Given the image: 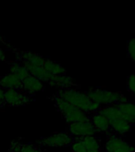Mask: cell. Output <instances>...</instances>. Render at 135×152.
Listing matches in <instances>:
<instances>
[{"instance_id":"cell-1","label":"cell","mask_w":135,"mask_h":152,"mask_svg":"<svg viewBox=\"0 0 135 152\" xmlns=\"http://www.w3.org/2000/svg\"><path fill=\"white\" fill-rule=\"evenodd\" d=\"M55 95L88 115L98 113L101 108L100 104L91 101L86 93L81 92L73 88L59 90Z\"/></svg>"},{"instance_id":"cell-28","label":"cell","mask_w":135,"mask_h":152,"mask_svg":"<svg viewBox=\"0 0 135 152\" xmlns=\"http://www.w3.org/2000/svg\"><path fill=\"white\" fill-rule=\"evenodd\" d=\"M0 61L5 62L6 61V55L2 48L0 47Z\"/></svg>"},{"instance_id":"cell-27","label":"cell","mask_w":135,"mask_h":152,"mask_svg":"<svg viewBox=\"0 0 135 152\" xmlns=\"http://www.w3.org/2000/svg\"><path fill=\"white\" fill-rule=\"evenodd\" d=\"M129 102V99H128V97L126 96L125 94H121L120 96V99H119V102L118 103H126V102Z\"/></svg>"},{"instance_id":"cell-29","label":"cell","mask_w":135,"mask_h":152,"mask_svg":"<svg viewBox=\"0 0 135 152\" xmlns=\"http://www.w3.org/2000/svg\"><path fill=\"white\" fill-rule=\"evenodd\" d=\"M88 152H99V151H89Z\"/></svg>"},{"instance_id":"cell-19","label":"cell","mask_w":135,"mask_h":152,"mask_svg":"<svg viewBox=\"0 0 135 152\" xmlns=\"http://www.w3.org/2000/svg\"><path fill=\"white\" fill-rule=\"evenodd\" d=\"M82 140L85 143V147L87 148L88 151H101V144L99 140L96 137V135L92 136H87V137L82 138Z\"/></svg>"},{"instance_id":"cell-9","label":"cell","mask_w":135,"mask_h":152,"mask_svg":"<svg viewBox=\"0 0 135 152\" xmlns=\"http://www.w3.org/2000/svg\"><path fill=\"white\" fill-rule=\"evenodd\" d=\"M19 63L28 71L30 75L40 79L44 83H48L53 77V75L47 72L43 66H38L26 62H19Z\"/></svg>"},{"instance_id":"cell-22","label":"cell","mask_w":135,"mask_h":152,"mask_svg":"<svg viewBox=\"0 0 135 152\" xmlns=\"http://www.w3.org/2000/svg\"><path fill=\"white\" fill-rule=\"evenodd\" d=\"M127 56L132 61L135 62V37L131 38L127 43L126 46Z\"/></svg>"},{"instance_id":"cell-14","label":"cell","mask_w":135,"mask_h":152,"mask_svg":"<svg viewBox=\"0 0 135 152\" xmlns=\"http://www.w3.org/2000/svg\"><path fill=\"white\" fill-rule=\"evenodd\" d=\"M109 122L111 124V131L117 135H126L131 130L132 128V125L125 118L117 119Z\"/></svg>"},{"instance_id":"cell-21","label":"cell","mask_w":135,"mask_h":152,"mask_svg":"<svg viewBox=\"0 0 135 152\" xmlns=\"http://www.w3.org/2000/svg\"><path fill=\"white\" fill-rule=\"evenodd\" d=\"M42 150L40 149V147H39L36 143H33V142H27V143H23L21 146V152H41Z\"/></svg>"},{"instance_id":"cell-20","label":"cell","mask_w":135,"mask_h":152,"mask_svg":"<svg viewBox=\"0 0 135 152\" xmlns=\"http://www.w3.org/2000/svg\"><path fill=\"white\" fill-rule=\"evenodd\" d=\"M70 147L73 152H88V150L83 142L82 139L73 138V142L71 143Z\"/></svg>"},{"instance_id":"cell-8","label":"cell","mask_w":135,"mask_h":152,"mask_svg":"<svg viewBox=\"0 0 135 152\" xmlns=\"http://www.w3.org/2000/svg\"><path fill=\"white\" fill-rule=\"evenodd\" d=\"M9 49L11 50L12 52L15 55L16 61L26 62V63L35 64L38 66H44V64L46 58H44V56H43L40 54L29 52V51H24L17 48L12 47V46Z\"/></svg>"},{"instance_id":"cell-2","label":"cell","mask_w":135,"mask_h":152,"mask_svg":"<svg viewBox=\"0 0 135 152\" xmlns=\"http://www.w3.org/2000/svg\"><path fill=\"white\" fill-rule=\"evenodd\" d=\"M49 99L53 102V104L60 113L62 116L65 119V121L68 123V124L89 120V115L81 111V109L73 106L72 104L60 97H57L55 94H53L52 97H50Z\"/></svg>"},{"instance_id":"cell-10","label":"cell","mask_w":135,"mask_h":152,"mask_svg":"<svg viewBox=\"0 0 135 152\" xmlns=\"http://www.w3.org/2000/svg\"><path fill=\"white\" fill-rule=\"evenodd\" d=\"M89 120L97 133H101L108 135L113 132L111 131V124L108 120L99 113L92 114L91 116H89Z\"/></svg>"},{"instance_id":"cell-5","label":"cell","mask_w":135,"mask_h":152,"mask_svg":"<svg viewBox=\"0 0 135 152\" xmlns=\"http://www.w3.org/2000/svg\"><path fill=\"white\" fill-rule=\"evenodd\" d=\"M104 148L107 152H135V147L134 146L114 132L107 135Z\"/></svg>"},{"instance_id":"cell-4","label":"cell","mask_w":135,"mask_h":152,"mask_svg":"<svg viewBox=\"0 0 135 152\" xmlns=\"http://www.w3.org/2000/svg\"><path fill=\"white\" fill-rule=\"evenodd\" d=\"M73 142V137L69 132H56L46 137L40 138L36 142L39 147H68Z\"/></svg>"},{"instance_id":"cell-15","label":"cell","mask_w":135,"mask_h":152,"mask_svg":"<svg viewBox=\"0 0 135 152\" xmlns=\"http://www.w3.org/2000/svg\"><path fill=\"white\" fill-rule=\"evenodd\" d=\"M98 113L105 116L109 121L117 120V119L125 118L124 114L121 112L120 109H118L117 104L101 107Z\"/></svg>"},{"instance_id":"cell-26","label":"cell","mask_w":135,"mask_h":152,"mask_svg":"<svg viewBox=\"0 0 135 152\" xmlns=\"http://www.w3.org/2000/svg\"><path fill=\"white\" fill-rule=\"evenodd\" d=\"M0 43H1V44H2L3 45H5L6 47H7V48H8V49H9V48L11 47V45H9V43H7V41L5 40L4 37H2V34H1V33H0Z\"/></svg>"},{"instance_id":"cell-13","label":"cell","mask_w":135,"mask_h":152,"mask_svg":"<svg viewBox=\"0 0 135 152\" xmlns=\"http://www.w3.org/2000/svg\"><path fill=\"white\" fill-rule=\"evenodd\" d=\"M48 84L52 86L59 87V90L72 89V88L77 86V84L73 82V78L70 76H67L66 75H53Z\"/></svg>"},{"instance_id":"cell-11","label":"cell","mask_w":135,"mask_h":152,"mask_svg":"<svg viewBox=\"0 0 135 152\" xmlns=\"http://www.w3.org/2000/svg\"><path fill=\"white\" fill-rule=\"evenodd\" d=\"M22 85L24 92L30 95L31 97L34 96L36 93L40 92L44 89V83L32 75H28L22 81Z\"/></svg>"},{"instance_id":"cell-6","label":"cell","mask_w":135,"mask_h":152,"mask_svg":"<svg viewBox=\"0 0 135 152\" xmlns=\"http://www.w3.org/2000/svg\"><path fill=\"white\" fill-rule=\"evenodd\" d=\"M68 132L73 138L82 139L87 136L96 135L97 132L90 120L68 124Z\"/></svg>"},{"instance_id":"cell-23","label":"cell","mask_w":135,"mask_h":152,"mask_svg":"<svg viewBox=\"0 0 135 152\" xmlns=\"http://www.w3.org/2000/svg\"><path fill=\"white\" fill-rule=\"evenodd\" d=\"M22 142L20 138L13 140L9 145V149L7 150V152H21V146H22Z\"/></svg>"},{"instance_id":"cell-25","label":"cell","mask_w":135,"mask_h":152,"mask_svg":"<svg viewBox=\"0 0 135 152\" xmlns=\"http://www.w3.org/2000/svg\"><path fill=\"white\" fill-rule=\"evenodd\" d=\"M6 106V100H5V90L0 86V108Z\"/></svg>"},{"instance_id":"cell-12","label":"cell","mask_w":135,"mask_h":152,"mask_svg":"<svg viewBox=\"0 0 135 152\" xmlns=\"http://www.w3.org/2000/svg\"><path fill=\"white\" fill-rule=\"evenodd\" d=\"M0 86L7 90H16L23 91L22 81L14 75L13 74H7L0 79Z\"/></svg>"},{"instance_id":"cell-24","label":"cell","mask_w":135,"mask_h":152,"mask_svg":"<svg viewBox=\"0 0 135 152\" xmlns=\"http://www.w3.org/2000/svg\"><path fill=\"white\" fill-rule=\"evenodd\" d=\"M127 89L128 91L135 97V75H130L127 79Z\"/></svg>"},{"instance_id":"cell-31","label":"cell","mask_w":135,"mask_h":152,"mask_svg":"<svg viewBox=\"0 0 135 152\" xmlns=\"http://www.w3.org/2000/svg\"><path fill=\"white\" fill-rule=\"evenodd\" d=\"M134 34H135V28H134Z\"/></svg>"},{"instance_id":"cell-7","label":"cell","mask_w":135,"mask_h":152,"mask_svg":"<svg viewBox=\"0 0 135 152\" xmlns=\"http://www.w3.org/2000/svg\"><path fill=\"white\" fill-rule=\"evenodd\" d=\"M6 105L10 107L25 106L33 101V97L24 91L16 90H5Z\"/></svg>"},{"instance_id":"cell-18","label":"cell","mask_w":135,"mask_h":152,"mask_svg":"<svg viewBox=\"0 0 135 152\" xmlns=\"http://www.w3.org/2000/svg\"><path fill=\"white\" fill-rule=\"evenodd\" d=\"M9 71L10 73L18 78L20 80L23 81L28 75H30L28 71L17 61H9Z\"/></svg>"},{"instance_id":"cell-17","label":"cell","mask_w":135,"mask_h":152,"mask_svg":"<svg viewBox=\"0 0 135 152\" xmlns=\"http://www.w3.org/2000/svg\"><path fill=\"white\" fill-rule=\"evenodd\" d=\"M44 68L53 75H66V70L61 64L52 59L46 58L44 64Z\"/></svg>"},{"instance_id":"cell-30","label":"cell","mask_w":135,"mask_h":152,"mask_svg":"<svg viewBox=\"0 0 135 152\" xmlns=\"http://www.w3.org/2000/svg\"><path fill=\"white\" fill-rule=\"evenodd\" d=\"M99 152H107V151H106L105 150H102V151H99Z\"/></svg>"},{"instance_id":"cell-16","label":"cell","mask_w":135,"mask_h":152,"mask_svg":"<svg viewBox=\"0 0 135 152\" xmlns=\"http://www.w3.org/2000/svg\"><path fill=\"white\" fill-rule=\"evenodd\" d=\"M118 109L124 114L125 119L131 124H135V103L128 102L126 103L117 104Z\"/></svg>"},{"instance_id":"cell-3","label":"cell","mask_w":135,"mask_h":152,"mask_svg":"<svg viewBox=\"0 0 135 152\" xmlns=\"http://www.w3.org/2000/svg\"><path fill=\"white\" fill-rule=\"evenodd\" d=\"M86 94L91 101L104 106L118 104L121 96V93L103 88H90Z\"/></svg>"}]
</instances>
